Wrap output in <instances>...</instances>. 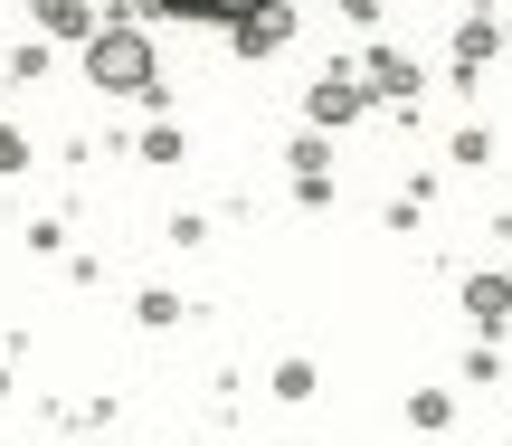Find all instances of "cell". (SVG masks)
<instances>
[{
  "label": "cell",
  "instance_id": "1",
  "mask_svg": "<svg viewBox=\"0 0 512 446\" xmlns=\"http://www.w3.org/2000/svg\"><path fill=\"white\" fill-rule=\"evenodd\" d=\"M86 76H95L105 95H143V86H152V38H143V29H95V38H86Z\"/></svg>",
  "mask_w": 512,
  "mask_h": 446
},
{
  "label": "cell",
  "instance_id": "2",
  "mask_svg": "<svg viewBox=\"0 0 512 446\" xmlns=\"http://www.w3.org/2000/svg\"><path fill=\"white\" fill-rule=\"evenodd\" d=\"M285 29H294L285 0H256V10L238 19V48H247V57H266V48H285Z\"/></svg>",
  "mask_w": 512,
  "mask_h": 446
},
{
  "label": "cell",
  "instance_id": "3",
  "mask_svg": "<svg viewBox=\"0 0 512 446\" xmlns=\"http://www.w3.org/2000/svg\"><path fill=\"white\" fill-rule=\"evenodd\" d=\"M152 10H171V19H219V29H238L256 0H152Z\"/></svg>",
  "mask_w": 512,
  "mask_h": 446
},
{
  "label": "cell",
  "instance_id": "4",
  "mask_svg": "<svg viewBox=\"0 0 512 446\" xmlns=\"http://www.w3.org/2000/svg\"><path fill=\"white\" fill-rule=\"evenodd\" d=\"M38 29L48 38H86V0H38Z\"/></svg>",
  "mask_w": 512,
  "mask_h": 446
},
{
  "label": "cell",
  "instance_id": "5",
  "mask_svg": "<svg viewBox=\"0 0 512 446\" xmlns=\"http://www.w3.org/2000/svg\"><path fill=\"white\" fill-rule=\"evenodd\" d=\"M361 114V86H313V124H351Z\"/></svg>",
  "mask_w": 512,
  "mask_h": 446
},
{
  "label": "cell",
  "instance_id": "6",
  "mask_svg": "<svg viewBox=\"0 0 512 446\" xmlns=\"http://www.w3.org/2000/svg\"><path fill=\"white\" fill-rule=\"evenodd\" d=\"M465 304H475L484 323H503V314H512V276H484V285H465Z\"/></svg>",
  "mask_w": 512,
  "mask_h": 446
}]
</instances>
